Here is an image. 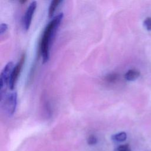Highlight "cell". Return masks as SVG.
<instances>
[{
    "label": "cell",
    "mask_w": 151,
    "mask_h": 151,
    "mask_svg": "<svg viewBox=\"0 0 151 151\" xmlns=\"http://www.w3.org/2000/svg\"><path fill=\"white\" fill-rule=\"evenodd\" d=\"M63 1L61 0H54L51 2V4L48 8V17L50 18H51L54 15L56 8Z\"/></svg>",
    "instance_id": "obj_7"
},
{
    "label": "cell",
    "mask_w": 151,
    "mask_h": 151,
    "mask_svg": "<svg viewBox=\"0 0 151 151\" xmlns=\"http://www.w3.org/2000/svg\"><path fill=\"white\" fill-rule=\"evenodd\" d=\"M115 151H131V149L128 144H125L119 146Z\"/></svg>",
    "instance_id": "obj_10"
},
{
    "label": "cell",
    "mask_w": 151,
    "mask_h": 151,
    "mask_svg": "<svg viewBox=\"0 0 151 151\" xmlns=\"http://www.w3.org/2000/svg\"><path fill=\"white\" fill-rule=\"evenodd\" d=\"M140 76V73L136 70H129L124 74V78L127 81H134Z\"/></svg>",
    "instance_id": "obj_6"
},
{
    "label": "cell",
    "mask_w": 151,
    "mask_h": 151,
    "mask_svg": "<svg viewBox=\"0 0 151 151\" xmlns=\"http://www.w3.org/2000/svg\"><path fill=\"white\" fill-rule=\"evenodd\" d=\"M97 138L94 135H90L87 139V143L88 145H95L97 143Z\"/></svg>",
    "instance_id": "obj_12"
},
{
    "label": "cell",
    "mask_w": 151,
    "mask_h": 151,
    "mask_svg": "<svg viewBox=\"0 0 151 151\" xmlns=\"http://www.w3.org/2000/svg\"><path fill=\"white\" fill-rule=\"evenodd\" d=\"M37 2L36 1H32L27 9L24 16L22 18V27L24 29L25 31H28V29L30 27L32 16L34 14V12L35 11V9L37 8Z\"/></svg>",
    "instance_id": "obj_5"
},
{
    "label": "cell",
    "mask_w": 151,
    "mask_h": 151,
    "mask_svg": "<svg viewBox=\"0 0 151 151\" xmlns=\"http://www.w3.org/2000/svg\"><path fill=\"white\" fill-rule=\"evenodd\" d=\"M17 103V93L12 92L5 97V109L6 113L10 116L15 111Z\"/></svg>",
    "instance_id": "obj_3"
},
{
    "label": "cell",
    "mask_w": 151,
    "mask_h": 151,
    "mask_svg": "<svg viewBox=\"0 0 151 151\" xmlns=\"http://www.w3.org/2000/svg\"><path fill=\"white\" fill-rule=\"evenodd\" d=\"M118 77H119V75L117 74L110 73L106 76L105 79L109 83H114L118 79Z\"/></svg>",
    "instance_id": "obj_9"
},
{
    "label": "cell",
    "mask_w": 151,
    "mask_h": 151,
    "mask_svg": "<svg viewBox=\"0 0 151 151\" xmlns=\"http://www.w3.org/2000/svg\"><path fill=\"white\" fill-rule=\"evenodd\" d=\"M63 18V13L55 16L46 26L41 41V54L44 63H47L50 58V49L55 33Z\"/></svg>",
    "instance_id": "obj_1"
},
{
    "label": "cell",
    "mask_w": 151,
    "mask_h": 151,
    "mask_svg": "<svg viewBox=\"0 0 151 151\" xmlns=\"http://www.w3.org/2000/svg\"><path fill=\"white\" fill-rule=\"evenodd\" d=\"M25 2H26V1H20V2H21V3H22V4H23V3H25Z\"/></svg>",
    "instance_id": "obj_14"
},
{
    "label": "cell",
    "mask_w": 151,
    "mask_h": 151,
    "mask_svg": "<svg viewBox=\"0 0 151 151\" xmlns=\"http://www.w3.org/2000/svg\"><path fill=\"white\" fill-rule=\"evenodd\" d=\"M25 54H22V55L21 57V58L19 61L18 62V63L14 66L9 82V87L11 90H13L14 88L15 84L18 80V78L19 76V74L21 73V70L22 69V67L23 66V64L25 62Z\"/></svg>",
    "instance_id": "obj_4"
},
{
    "label": "cell",
    "mask_w": 151,
    "mask_h": 151,
    "mask_svg": "<svg viewBox=\"0 0 151 151\" xmlns=\"http://www.w3.org/2000/svg\"><path fill=\"white\" fill-rule=\"evenodd\" d=\"M8 29V25L5 23H2L0 25V34L2 35Z\"/></svg>",
    "instance_id": "obj_13"
},
{
    "label": "cell",
    "mask_w": 151,
    "mask_h": 151,
    "mask_svg": "<svg viewBox=\"0 0 151 151\" xmlns=\"http://www.w3.org/2000/svg\"><path fill=\"white\" fill-rule=\"evenodd\" d=\"M143 25L146 29L151 31V18H147L143 22Z\"/></svg>",
    "instance_id": "obj_11"
},
{
    "label": "cell",
    "mask_w": 151,
    "mask_h": 151,
    "mask_svg": "<svg viewBox=\"0 0 151 151\" xmlns=\"http://www.w3.org/2000/svg\"><path fill=\"white\" fill-rule=\"evenodd\" d=\"M14 64L12 62H8L4 67L1 73L0 76V90L1 93L4 90V88H6L7 86H9V82L11 77V75L14 68Z\"/></svg>",
    "instance_id": "obj_2"
},
{
    "label": "cell",
    "mask_w": 151,
    "mask_h": 151,
    "mask_svg": "<svg viewBox=\"0 0 151 151\" xmlns=\"http://www.w3.org/2000/svg\"><path fill=\"white\" fill-rule=\"evenodd\" d=\"M127 138V134L125 132H122L112 135L111 139L116 142H122L124 141Z\"/></svg>",
    "instance_id": "obj_8"
}]
</instances>
